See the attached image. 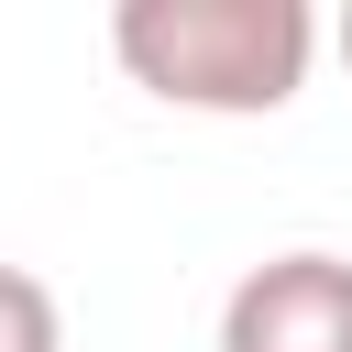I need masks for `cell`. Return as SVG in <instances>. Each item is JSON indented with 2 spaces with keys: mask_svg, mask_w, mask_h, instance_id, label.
Returning a JSON list of instances; mask_svg holds the SVG:
<instances>
[{
  "mask_svg": "<svg viewBox=\"0 0 352 352\" xmlns=\"http://www.w3.org/2000/svg\"><path fill=\"white\" fill-rule=\"evenodd\" d=\"M110 55L165 110L264 121V110H286L308 88L319 22H308V0H121L110 11Z\"/></svg>",
  "mask_w": 352,
  "mask_h": 352,
  "instance_id": "1",
  "label": "cell"
},
{
  "mask_svg": "<svg viewBox=\"0 0 352 352\" xmlns=\"http://www.w3.org/2000/svg\"><path fill=\"white\" fill-rule=\"evenodd\" d=\"M220 352H352V264L341 253H264L220 297Z\"/></svg>",
  "mask_w": 352,
  "mask_h": 352,
  "instance_id": "2",
  "label": "cell"
},
{
  "mask_svg": "<svg viewBox=\"0 0 352 352\" xmlns=\"http://www.w3.org/2000/svg\"><path fill=\"white\" fill-rule=\"evenodd\" d=\"M0 352H66V319H55V286L0 264Z\"/></svg>",
  "mask_w": 352,
  "mask_h": 352,
  "instance_id": "3",
  "label": "cell"
},
{
  "mask_svg": "<svg viewBox=\"0 0 352 352\" xmlns=\"http://www.w3.org/2000/svg\"><path fill=\"white\" fill-rule=\"evenodd\" d=\"M341 66H352V11H341Z\"/></svg>",
  "mask_w": 352,
  "mask_h": 352,
  "instance_id": "4",
  "label": "cell"
}]
</instances>
